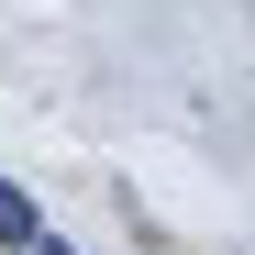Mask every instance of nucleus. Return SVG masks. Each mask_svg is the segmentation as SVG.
I'll return each instance as SVG.
<instances>
[{
    "label": "nucleus",
    "mask_w": 255,
    "mask_h": 255,
    "mask_svg": "<svg viewBox=\"0 0 255 255\" xmlns=\"http://www.w3.org/2000/svg\"><path fill=\"white\" fill-rule=\"evenodd\" d=\"M0 244H33V200L22 189H0Z\"/></svg>",
    "instance_id": "1"
}]
</instances>
